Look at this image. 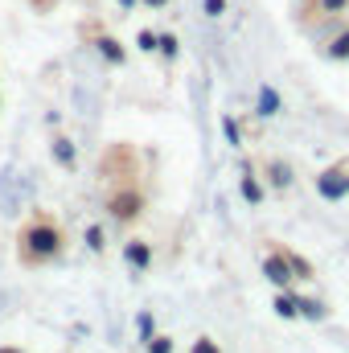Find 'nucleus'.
Returning <instances> with one entry per match:
<instances>
[{"mask_svg":"<svg viewBox=\"0 0 349 353\" xmlns=\"http://www.w3.org/2000/svg\"><path fill=\"white\" fill-rule=\"evenodd\" d=\"M62 247H66V239H62L58 222H54L50 214H41V210H37V214L21 226V234H17V255H21L25 267L54 263V259L62 255Z\"/></svg>","mask_w":349,"mask_h":353,"instance_id":"obj_1","label":"nucleus"},{"mask_svg":"<svg viewBox=\"0 0 349 353\" xmlns=\"http://www.w3.org/2000/svg\"><path fill=\"white\" fill-rule=\"evenodd\" d=\"M107 214L115 222H136L144 214V193L136 185H123V189H111L107 193Z\"/></svg>","mask_w":349,"mask_h":353,"instance_id":"obj_2","label":"nucleus"},{"mask_svg":"<svg viewBox=\"0 0 349 353\" xmlns=\"http://www.w3.org/2000/svg\"><path fill=\"white\" fill-rule=\"evenodd\" d=\"M263 275H267L279 292H288V288H292V279H296V271H292V263H288V255H283V251H271V255L263 259Z\"/></svg>","mask_w":349,"mask_h":353,"instance_id":"obj_3","label":"nucleus"},{"mask_svg":"<svg viewBox=\"0 0 349 353\" xmlns=\"http://www.w3.org/2000/svg\"><path fill=\"white\" fill-rule=\"evenodd\" d=\"M317 189H321V197H341V193L349 189V165H337V169L321 173Z\"/></svg>","mask_w":349,"mask_h":353,"instance_id":"obj_4","label":"nucleus"},{"mask_svg":"<svg viewBox=\"0 0 349 353\" xmlns=\"http://www.w3.org/2000/svg\"><path fill=\"white\" fill-rule=\"evenodd\" d=\"M123 259L136 267V271H148V267H152V247H148V239H128Z\"/></svg>","mask_w":349,"mask_h":353,"instance_id":"obj_5","label":"nucleus"},{"mask_svg":"<svg viewBox=\"0 0 349 353\" xmlns=\"http://www.w3.org/2000/svg\"><path fill=\"white\" fill-rule=\"evenodd\" d=\"M50 152H54V161H58L62 169H74V165H79V152H74V144H70L66 136H58V140L50 144Z\"/></svg>","mask_w":349,"mask_h":353,"instance_id":"obj_6","label":"nucleus"},{"mask_svg":"<svg viewBox=\"0 0 349 353\" xmlns=\"http://www.w3.org/2000/svg\"><path fill=\"white\" fill-rule=\"evenodd\" d=\"M94 46H99V54H103L107 62H115V66H123V62H128V54H123V46H119V41H115L111 33H103V37H99Z\"/></svg>","mask_w":349,"mask_h":353,"instance_id":"obj_7","label":"nucleus"},{"mask_svg":"<svg viewBox=\"0 0 349 353\" xmlns=\"http://www.w3.org/2000/svg\"><path fill=\"white\" fill-rule=\"evenodd\" d=\"M275 312H279L283 321L300 316V296H292V288H288V292H279V296H275Z\"/></svg>","mask_w":349,"mask_h":353,"instance_id":"obj_8","label":"nucleus"},{"mask_svg":"<svg viewBox=\"0 0 349 353\" xmlns=\"http://www.w3.org/2000/svg\"><path fill=\"white\" fill-rule=\"evenodd\" d=\"M267 181H271L275 189H288V185H292V169H288L283 161H267Z\"/></svg>","mask_w":349,"mask_h":353,"instance_id":"obj_9","label":"nucleus"},{"mask_svg":"<svg viewBox=\"0 0 349 353\" xmlns=\"http://www.w3.org/2000/svg\"><path fill=\"white\" fill-rule=\"evenodd\" d=\"M243 197H247L251 205H259L263 201V185H259V176L255 173H243Z\"/></svg>","mask_w":349,"mask_h":353,"instance_id":"obj_10","label":"nucleus"},{"mask_svg":"<svg viewBox=\"0 0 349 353\" xmlns=\"http://www.w3.org/2000/svg\"><path fill=\"white\" fill-rule=\"evenodd\" d=\"M275 111H279V94L271 87H263L259 90V115H275Z\"/></svg>","mask_w":349,"mask_h":353,"instance_id":"obj_11","label":"nucleus"},{"mask_svg":"<svg viewBox=\"0 0 349 353\" xmlns=\"http://www.w3.org/2000/svg\"><path fill=\"white\" fill-rule=\"evenodd\" d=\"M283 255H288V263L296 271V279H312V263H308V259H300V255H292V251H283Z\"/></svg>","mask_w":349,"mask_h":353,"instance_id":"obj_12","label":"nucleus"},{"mask_svg":"<svg viewBox=\"0 0 349 353\" xmlns=\"http://www.w3.org/2000/svg\"><path fill=\"white\" fill-rule=\"evenodd\" d=\"M300 316H308V321H325V304H321V300H300Z\"/></svg>","mask_w":349,"mask_h":353,"instance_id":"obj_13","label":"nucleus"},{"mask_svg":"<svg viewBox=\"0 0 349 353\" xmlns=\"http://www.w3.org/2000/svg\"><path fill=\"white\" fill-rule=\"evenodd\" d=\"M148 353H173V337L169 333H152L148 337Z\"/></svg>","mask_w":349,"mask_h":353,"instance_id":"obj_14","label":"nucleus"},{"mask_svg":"<svg viewBox=\"0 0 349 353\" xmlns=\"http://www.w3.org/2000/svg\"><path fill=\"white\" fill-rule=\"evenodd\" d=\"M157 50L173 62V58H177V37H173V33H161V37H157Z\"/></svg>","mask_w":349,"mask_h":353,"instance_id":"obj_15","label":"nucleus"},{"mask_svg":"<svg viewBox=\"0 0 349 353\" xmlns=\"http://www.w3.org/2000/svg\"><path fill=\"white\" fill-rule=\"evenodd\" d=\"M87 247L90 251H103V247H107V234H103L99 226H87Z\"/></svg>","mask_w":349,"mask_h":353,"instance_id":"obj_16","label":"nucleus"},{"mask_svg":"<svg viewBox=\"0 0 349 353\" xmlns=\"http://www.w3.org/2000/svg\"><path fill=\"white\" fill-rule=\"evenodd\" d=\"M329 54H333V58H349V33H341V37L329 41Z\"/></svg>","mask_w":349,"mask_h":353,"instance_id":"obj_17","label":"nucleus"},{"mask_svg":"<svg viewBox=\"0 0 349 353\" xmlns=\"http://www.w3.org/2000/svg\"><path fill=\"white\" fill-rule=\"evenodd\" d=\"M140 50H144V54H152V50H157V33H152V29H144V33H140Z\"/></svg>","mask_w":349,"mask_h":353,"instance_id":"obj_18","label":"nucleus"},{"mask_svg":"<svg viewBox=\"0 0 349 353\" xmlns=\"http://www.w3.org/2000/svg\"><path fill=\"white\" fill-rule=\"evenodd\" d=\"M193 353H222V350H218L210 337H197V341H193Z\"/></svg>","mask_w":349,"mask_h":353,"instance_id":"obj_19","label":"nucleus"},{"mask_svg":"<svg viewBox=\"0 0 349 353\" xmlns=\"http://www.w3.org/2000/svg\"><path fill=\"white\" fill-rule=\"evenodd\" d=\"M226 12V0H206V17H222Z\"/></svg>","mask_w":349,"mask_h":353,"instance_id":"obj_20","label":"nucleus"},{"mask_svg":"<svg viewBox=\"0 0 349 353\" xmlns=\"http://www.w3.org/2000/svg\"><path fill=\"white\" fill-rule=\"evenodd\" d=\"M321 8L325 12H341V8H349V0H321Z\"/></svg>","mask_w":349,"mask_h":353,"instance_id":"obj_21","label":"nucleus"},{"mask_svg":"<svg viewBox=\"0 0 349 353\" xmlns=\"http://www.w3.org/2000/svg\"><path fill=\"white\" fill-rule=\"evenodd\" d=\"M140 337H144V341H148V337H152V316H148V312H144V316H140Z\"/></svg>","mask_w":349,"mask_h":353,"instance_id":"obj_22","label":"nucleus"},{"mask_svg":"<svg viewBox=\"0 0 349 353\" xmlns=\"http://www.w3.org/2000/svg\"><path fill=\"white\" fill-rule=\"evenodd\" d=\"M144 4H148V8H165L169 0H144Z\"/></svg>","mask_w":349,"mask_h":353,"instance_id":"obj_23","label":"nucleus"},{"mask_svg":"<svg viewBox=\"0 0 349 353\" xmlns=\"http://www.w3.org/2000/svg\"><path fill=\"white\" fill-rule=\"evenodd\" d=\"M0 353H25V350H17V345H0Z\"/></svg>","mask_w":349,"mask_h":353,"instance_id":"obj_24","label":"nucleus"},{"mask_svg":"<svg viewBox=\"0 0 349 353\" xmlns=\"http://www.w3.org/2000/svg\"><path fill=\"white\" fill-rule=\"evenodd\" d=\"M119 4H123V8H132V4H136V0H119Z\"/></svg>","mask_w":349,"mask_h":353,"instance_id":"obj_25","label":"nucleus"}]
</instances>
